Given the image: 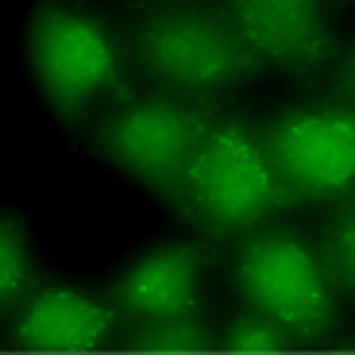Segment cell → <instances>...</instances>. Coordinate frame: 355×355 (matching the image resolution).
I'll return each instance as SVG.
<instances>
[{"instance_id": "6", "label": "cell", "mask_w": 355, "mask_h": 355, "mask_svg": "<svg viewBox=\"0 0 355 355\" xmlns=\"http://www.w3.org/2000/svg\"><path fill=\"white\" fill-rule=\"evenodd\" d=\"M259 132L293 205L340 201L355 189V105H290Z\"/></svg>"}, {"instance_id": "1", "label": "cell", "mask_w": 355, "mask_h": 355, "mask_svg": "<svg viewBox=\"0 0 355 355\" xmlns=\"http://www.w3.org/2000/svg\"><path fill=\"white\" fill-rule=\"evenodd\" d=\"M193 228L216 240H248L293 209L282 178L263 147V132L243 116L220 112L189 159L174 201Z\"/></svg>"}, {"instance_id": "2", "label": "cell", "mask_w": 355, "mask_h": 355, "mask_svg": "<svg viewBox=\"0 0 355 355\" xmlns=\"http://www.w3.org/2000/svg\"><path fill=\"white\" fill-rule=\"evenodd\" d=\"M124 51L159 93L193 101H213L248 85L263 70L220 8H201L189 0L143 8L128 24Z\"/></svg>"}, {"instance_id": "10", "label": "cell", "mask_w": 355, "mask_h": 355, "mask_svg": "<svg viewBox=\"0 0 355 355\" xmlns=\"http://www.w3.org/2000/svg\"><path fill=\"white\" fill-rule=\"evenodd\" d=\"M120 347L128 355H224L220 340L209 332L201 317L162 320V324H128Z\"/></svg>"}, {"instance_id": "7", "label": "cell", "mask_w": 355, "mask_h": 355, "mask_svg": "<svg viewBox=\"0 0 355 355\" xmlns=\"http://www.w3.org/2000/svg\"><path fill=\"white\" fill-rule=\"evenodd\" d=\"M220 12L259 66L317 78L340 58L329 0H220Z\"/></svg>"}, {"instance_id": "8", "label": "cell", "mask_w": 355, "mask_h": 355, "mask_svg": "<svg viewBox=\"0 0 355 355\" xmlns=\"http://www.w3.org/2000/svg\"><path fill=\"white\" fill-rule=\"evenodd\" d=\"M124 329L128 320L112 297H97L70 282H46L19 302L12 347L24 355H101L120 344Z\"/></svg>"}, {"instance_id": "11", "label": "cell", "mask_w": 355, "mask_h": 355, "mask_svg": "<svg viewBox=\"0 0 355 355\" xmlns=\"http://www.w3.org/2000/svg\"><path fill=\"white\" fill-rule=\"evenodd\" d=\"M317 251L336 293L355 302V189L340 201H332V213L320 228Z\"/></svg>"}, {"instance_id": "12", "label": "cell", "mask_w": 355, "mask_h": 355, "mask_svg": "<svg viewBox=\"0 0 355 355\" xmlns=\"http://www.w3.org/2000/svg\"><path fill=\"white\" fill-rule=\"evenodd\" d=\"M220 352L224 355H317V352H324V347L305 344V340L290 336L286 329H278V324H270L266 317H259V313L248 309L243 317H236L228 329H224Z\"/></svg>"}, {"instance_id": "14", "label": "cell", "mask_w": 355, "mask_h": 355, "mask_svg": "<svg viewBox=\"0 0 355 355\" xmlns=\"http://www.w3.org/2000/svg\"><path fill=\"white\" fill-rule=\"evenodd\" d=\"M336 89H340V101L355 105V51H347L336 66Z\"/></svg>"}, {"instance_id": "5", "label": "cell", "mask_w": 355, "mask_h": 355, "mask_svg": "<svg viewBox=\"0 0 355 355\" xmlns=\"http://www.w3.org/2000/svg\"><path fill=\"white\" fill-rule=\"evenodd\" d=\"M216 120H220L216 101L174 97V93L124 97L97 120L93 151L132 182L174 201L189 159Z\"/></svg>"}, {"instance_id": "16", "label": "cell", "mask_w": 355, "mask_h": 355, "mask_svg": "<svg viewBox=\"0 0 355 355\" xmlns=\"http://www.w3.org/2000/svg\"><path fill=\"white\" fill-rule=\"evenodd\" d=\"M0 355H8V352H0ZM12 355H16V352H12Z\"/></svg>"}, {"instance_id": "3", "label": "cell", "mask_w": 355, "mask_h": 355, "mask_svg": "<svg viewBox=\"0 0 355 355\" xmlns=\"http://www.w3.org/2000/svg\"><path fill=\"white\" fill-rule=\"evenodd\" d=\"M124 43H116L93 12L66 0L35 4L27 58L39 93L62 124H81L105 97L116 105L132 97L124 81Z\"/></svg>"}, {"instance_id": "9", "label": "cell", "mask_w": 355, "mask_h": 355, "mask_svg": "<svg viewBox=\"0 0 355 355\" xmlns=\"http://www.w3.org/2000/svg\"><path fill=\"white\" fill-rule=\"evenodd\" d=\"M209 270V248L201 243H162L139 255L112 286V305L128 324L186 320L201 309V286Z\"/></svg>"}, {"instance_id": "4", "label": "cell", "mask_w": 355, "mask_h": 355, "mask_svg": "<svg viewBox=\"0 0 355 355\" xmlns=\"http://www.w3.org/2000/svg\"><path fill=\"white\" fill-rule=\"evenodd\" d=\"M232 278L251 313L305 344H332L340 329V293L320 263V251L297 232H251L248 240H240Z\"/></svg>"}, {"instance_id": "13", "label": "cell", "mask_w": 355, "mask_h": 355, "mask_svg": "<svg viewBox=\"0 0 355 355\" xmlns=\"http://www.w3.org/2000/svg\"><path fill=\"white\" fill-rule=\"evenodd\" d=\"M31 286V243H27V228L16 213L0 209V313L19 309Z\"/></svg>"}, {"instance_id": "15", "label": "cell", "mask_w": 355, "mask_h": 355, "mask_svg": "<svg viewBox=\"0 0 355 355\" xmlns=\"http://www.w3.org/2000/svg\"><path fill=\"white\" fill-rule=\"evenodd\" d=\"M139 4H147V8H155V4H182V0H139Z\"/></svg>"}]
</instances>
